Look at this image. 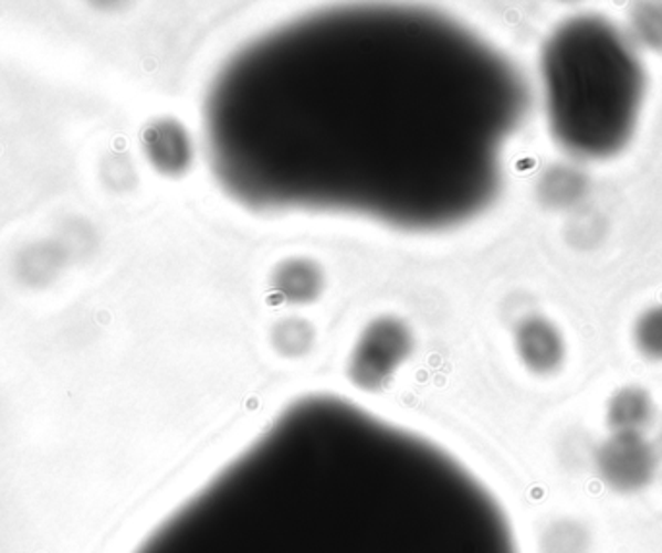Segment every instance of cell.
Wrapping results in <instances>:
<instances>
[{
	"label": "cell",
	"instance_id": "6da1fadb",
	"mask_svg": "<svg viewBox=\"0 0 662 553\" xmlns=\"http://www.w3.org/2000/svg\"><path fill=\"white\" fill-rule=\"evenodd\" d=\"M527 107L519 68L458 18L349 4L234 49L203 99V143L246 210L442 233L496 200Z\"/></svg>",
	"mask_w": 662,
	"mask_h": 553
},
{
	"label": "cell",
	"instance_id": "7a4b0ae2",
	"mask_svg": "<svg viewBox=\"0 0 662 553\" xmlns=\"http://www.w3.org/2000/svg\"><path fill=\"white\" fill-rule=\"evenodd\" d=\"M136 553H519L453 453L351 398L311 393L177 507Z\"/></svg>",
	"mask_w": 662,
	"mask_h": 553
},
{
	"label": "cell",
	"instance_id": "3957f363",
	"mask_svg": "<svg viewBox=\"0 0 662 553\" xmlns=\"http://www.w3.org/2000/svg\"><path fill=\"white\" fill-rule=\"evenodd\" d=\"M546 115L569 153L600 159L630 141L645 74L630 41L600 18L560 25L540 59Z\"/></svg>",
	"mask_w": 662,
	"mask_h": 553
},
{
	"label": "cell",
	"instance_id": "277c9868",
	"mask_svg": "<svg viewBox=\"0 0 662 553\" xmlns=\"http://www.w3.org/2000/svg\"><path fill=\"white\" fill-rule=\"evenodd\" d=\"M595 468L602 483L616 493H638L656 476L659 449L643 434L612 432L595 453Z\"/></svg>",
	"mask_w": 662,
	"mask_h": 553
},
{
	"label": "cell",
	"instance_id": "5b68a950",
	"mask_svg": "<svg viewBox=\"0 0 662 553\" xmlns=\"http://www.w3.org/2000/svg\"><path fill=\"white\" fill-rule=\"evenodd\" d=\"M517 352L523 364L537 374H553L564 362L566 344L560 331L545 318H529L517 329Z\"/></svg>",
	"mask_w": 662,
	"mask_h": 553
},
{
	"label": "cell",
	"instance_id": "8992f818",
	"mask_svg": "<svg viewBox=\"0 0 662 553\" xmlns=\"http://www.w3.org/2000/svg\"><path fill=\"white\" fill-rule=\"evenodd\" d=\"M653 401L641 387L628 385L616 391L608 401V426L616 434H643L653 421Z\"/></svg>",
	"mask_w": 662,
	"mask_h": 553
},
{
	"label": "cell",
	"instance_id": "52a82bcc",
	"mask_svg": "<svg viewBox=\"0 0 662 553\" xmlns=\"http://www.w3.org/2000/svg\"><path fill=\"white\" fill-rule=\"evenodd\" d=\"M587 192V179L571 167H556L543 180V198L556 208H568L579 202Z\"/></svg>",
	"mask_w": 662,
	"mask_h": 553
},
{
	"label": "cell",
	"instance_id": "ba28073f",
	"mask_svg": "<svg viewBox=\"0 0 662 553\" xmlns=\"http://www.w3.org/2000/svg\"><path fill=\"white\" fill-rule=\"evenodd\" d=\"M639 352L651 360H662V306L647 310L633 329Z\"/></svg>",
	"mask_w": 662,
	"mask_h": 553
},
{
	"label": "cell",
	"instance_id": "9c48e42d",
	"mask_svg": "<svg viewBox=\"0 0 662 553\" xmlns=\"http://www.w3.org/2000/svg\"><path fill=\"white\" fill-rule=\"evenodd\" d=\"M631 28L645 47L662 51V4H641L631 14Z\"/></svg>",
	"mask_w": 662,
	"mask_h": 553
},
{
	"label": "cell",
	"instance_id": "30bf717a",
	"mask_svg": "<svg viewBox=\"0 0 662 553\" xmlns=\"http://www.w3.org/2000/svg\"><path fill=\"white\" fill-rule=\"evenodd\" d=\"M548 553H587L589 534L581 524L574 521L558 522L546 542Z\"/></svg>",
	"mask_w": 662,
	"mask_h": 553
},
{
	"label": "cell",
	"instance_id": "8fae6325",
	"mask_svg": "<svg viewBox=\"0 0 662 553\" xmlns=\"http://www.w3.org/2000/svg\"><path fill=\"white\" fill-rule=\"evenodd\" d=\"M659 453H662V428H661V436H659Z\"/></svg>",
	"mask_w": 662,
	"mask_h": 553
}]
</instances>
